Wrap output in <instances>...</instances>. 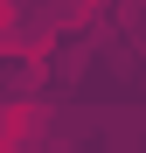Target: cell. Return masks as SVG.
<instances>
[{
  "instance_id": "6da1fadb",
  "label": "cell",
  "mask_w": 146,
  "mask_h": 153,
  "mask_svg": "<svg viewBox=\"0 0 146 153\" xmlns=\"http://www.w3.org/2000/svg\"><path fill=\"white\" fill-rule=\"evenodd\" d=\"M14 28H21V0H0V42H14Z\"/></svg>"
},
{
  "instance_id": "7a4b0ae2",
  "label": "cell",
  "mask_w": 146,
  "mask_h": 153,
  "mask_svg": "<svg viewBox=\"0 0 146 153\" xmlns=\"http://www.w3.org/2000/svg\"><path fill=\"white\" fill-rule=\"evenodd\" d=\"M42 153H77V146H63V139H56V146H42Z\"/></svg>"
}]
</instances>
